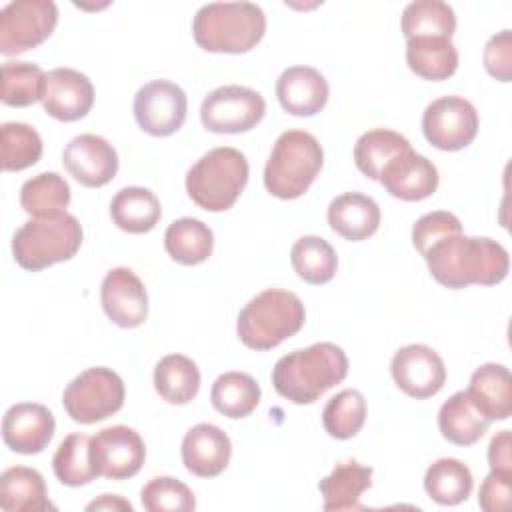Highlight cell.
I'll list each match as a JSON object with an SVG mask.
<instances>
[{"instance_id":"32","label":"cell","mask_w":512,"mask_h":512,"mask_svg":"<svg viewBox=\"0 0 512 512\" xmlns=\"http://www.w3.org/2000/svg\"><path fill=\"white\" fill-rule=\"evenodd\" d=\"M408 138L388 128L364 132L354 144V164L370 180H380L384 166L398 154L410 150Z\"/></svg>"},{"instance_id":"4","label":"cell","mask_w":512,"mask_h":512,"mask_svg":"<svg viewBox=\"0 0 512 512\" xmlns=\"http://www.w3.org/2000/svg\"><path fill=\"white\" fill-rule=\"evenodd\" d=\"M304 320V304L294 292L268 288L240 310L236 332L244 346L252 350H272L298 334Z\"/></svg>"},{"instance_id":"11","label":"cell","mask_w":512,"mask_h":512,"mask_svg":"<svg viewBox=\"0 0 512 512\" xmlns=\"http://www.w3.org/2000/svg\"><path fill=\"white\" fill-rule=\"evenodd\" d=\"M424 138L438 150L456 152L472 144L478 134V112L462 96H442L422 114Z\"/></svg>"},{"instance_id":"33","label":"cell","mask_w":512,"mask_h":512,"mask_svg":"<svg viewBox=\"0 0 512 512\" xmlns=\"http://www.w3.org/2000/svg\"><path fill=\"white\" fill-rule=\"evenodd\" d=\"M474 488L470 468L456 458H440L432 462L424 474L426 494L442 506L464 502Z\"/></svg>"},{"instance_id":"25","label":"cell","mask_w":512,"mask_h":512,"mask_svg":"<svg viewBox=\"0 0 512 512\" xmlns=\"http://www.w3.org/2000/svg\"><path fill=\"white\" fill-rule=\"evenodd\" d=\"M372 486V468L356 460L340 462L318 484L326 512L362 510L360 496Z\"/></svg>"},{"instance_id":"20","label":"cell","mask_w":512,"mask_h":512,"mask_svg":"<svg viewBox=\"0 0 512 512\" xmlns=\"http://www.w3.org/2000/svg\"><path fill=\"white\" fill-rule=\"evenodd\" d=\"M232 456V442L228 434L208 422L192 426L182 440V462L188 472L200 478H214L222 474Z\"/></svg>"},{"instance_id":"22","label":"cell","mask_w":512,"mask_h":512,"mask_svg":"<svg viewBox=\"0 0 512 512\" xmlns=\"http://www.w3.org/2000/svg\"><path fill=\"white\" fill-rule=\"evenodd\" d=\"M328 224L344 240H366L380 226V206L366 194L344 192L328 204Z\"/></svg>"},{"instance_id":"21","label":"cell","mask_w":512,"mask_h":512,"mask_svg":"<svg viewBox=\"0 0 512 512\" xmlns=\"http://www.w3.org/2000/svg\"><path fill=\"white\" fill-rule=\"evenodd\" d=\"M328 82L312 66H290L276 80V98L292 116H314L328 102Z\"/></svg>"},{"instance_id":"46","label":"cell","mask_w":512,"mask_h":512,"mask_svg":"<svg viewBox=\"0 0 512 512\" xmlns=\"http://www.w3.org/2000/svg\"><path fill=\"white\" fill-rule=\"evenodd\" d=\"M86 510H126L132 512V504L128 500H124L118 494H102L98 500L90 502L86 506Z\"/></svg>"},{"instance_id":"30","label":"cell","mask_w":512,"mask_h":512,"mask_svg":"<svg viewBox=\"0 0 512 512\" xmlns=\"http://www.w3.org/2000/svg\"><path fill=\"white\" fill-rule=\"evenodd\" d=\"M154 388L168 404H188L200 390V370L184 354H168L154 368Z\"/></svg>"},{"instance_id":"24","label":"cell","mask_w":512,"mask_h":512,"mask_svg":"<svg viewBox=\"0 0 512 512\" xmlns=\"http://www.w3.org/2000/svg\"><path fill=\"white\" fill-rule=\"evenodd\" d=\"M0 508L4 512L56 510L42 474L28 466H12L0 474Z\"/></svg>"},{"instance_id":"45","label":"cell","mask_w":512,"mask_h":512,"mask_svg":"<svg viewBox=\"0 0 512 512\" xmlns=\"http://www.w3.org/2000/svg\"><path fill=\"white\" fill-rule=\"evenodd\" d=\"M510 430H500L492 436L488 446V464L490 470L512 474V454H510Z\"/></svg>"},{"instance_id":"9","label":"cell","mask_w":512,"mask_h":512,"mask_svg":"<svg viewBox=\"0 0 512 512\" xmlns=\"http://www.w3.org/2000/svg\"><path fill=\"white\" fill-rule=\"evenodd\" d=\"M58 24L52 0H16L0 10V54L16 56L42 44Z\"/></svg>"},{"instance_id":"17","label":"cell","mask_w":512,"mask_h":512,"mask_svg":"<svg viewBox=\"0 0 512 512\" xmlns=\"http://www.w3.org/2000/svg\"><path fill=\"white\" fill-rule=\"evenodd\" d=\"M56 430L52 412L38 402H18L10 406L2 418L4 444L18 454L42 452Z\"/></svg>"},{"instance_id":"26","label":"cell","mask_w":512,"mask_h":512,"mask_svg":"<svg viewBox=\"0 0 512 512\" xmlns=\"http://www.w3.org/2000/svg\"><path fill=\"white\" fill-rule=\"evenodd\" d=\"M490 420L476 408L466 390L452 394L438 412L442 436L456 446L476 444L488 430Z\"/></svg>"},{"instance_id":"29","label":"cell","mask_w":512,"mask_h":512,"mask_svg":"<svg viewBox=\"0 0 512 512\" xmlns=\"http://www.w3.org/2000/svg\"><path fill=\"white\" fill-rule=\"evenodd\" d=\"M164 248L174 262L196 266L210 258L214 234L198 218H178L164 232Z\"/></svg>"},{"instance_id":"23","label":"cell","mask_w":512,"mask_h":512,"mask_svg":"<svg viewBox=\"0 0 512 512\" xmlns=\"http://www.w3.org/2000/svg\"><path fill=\"white\" fill-rule=\"evenodd\" d=\"M468 396L490 420H508L512 414V376L504 364L488 362L470 376Z\"/></svg>"},{"instance_id":"27","label":"cell","mask_w":512,"mask_h":512,"mask_svg":"<svg viewBox=\"0 0 512 512\" xmlns=\"http://www.w3.org/2000/svg\"><path fill=\"white\" fill-rule=\"evenodd\" d=\"M406 64L424 80H448L458 68V50L448 38L420 36L406 40Z\"/></svg>"},{"instance_id":"19","label":"cell","mask_w":512,"mask_h":512,"mask_svg":"<svg viewBox=\"0 0 512 512\" xmlns=\"http://www.w3.org/2000/svg\"><path fill=\"white\" fill-rule=\"evenodd\" d=\"M438 180L436 166L410 148L384 166L378 182L390 196L404 202H418L436 192Z\"/></svg>"},{"instance_id":"39","label":"cell","mask_w":512,"mask_h":512,"mask_svg":"<svg viewBox=\"0 0 512 512\" xmlns=\"http://www.w3.org/2000/svg\"><path fill=\"white\" fill-rule=\"evenodd\" d=\"M366 422V398L362 392L348 388L328 400L322 410L324 430L336 440L356 436Z\"/></svg>"},{"instance_id":"40","label":"cell","mask_w":512,"mask_h":512,"mask_svg":"<svg viewBox=\"0 0 512 512\" xmlns=\"http://www.w3.org/2000/svg\"><path fill=\"white\" fill-rule=\"evenodd\" d=\"M2 134V170L20 172L34 166L42 156L40 134L24 122H4Z\"/></svg>"},{"instance_id":"42","label":"cell","mask_w":512,"mask_h":512,"mask_svg":"<svg viewBox=\"0 0 512 512\" xmlns=\"http://www.w3.org/2000/svg\"><path fill=\"white\" fill-rule=\"evenodd\" d=\"M456 232H462V224L458 216L446 210H434L420 216L412 226V244L424 256L434 242Z\"/></svg>"},{"instance_id":"18","label":"cell","mask_w":512,"mask_h":512,"mask_svg":"<svg viewBox=\"0 0 512 512\" xmlns=\"http://www.w3.org/2000/svg\"><path fill=\"white\" fill-rule=\"evenodd\" d=\"M94 104V86L90 78L74 68H54L46 74L42 108L60 122L84 118Z\"/></svg>"},{"instance_id":"5","label":"cell","mask_w":512,"mask_h":512,"mask_svg":"<svg viewBox=\"0 0 512 512\" xmlns=\"http://www.w3.org/2000/svg\"><path fill=\"white\" fill-rule=\"evenodd\" d=\"M324 164V150L306 130L282 132L264 166V186L280 200L300 198L316 180Z\"/></svg>"},{"instance_id":"10","label":"cell","mask_w":512,"mask_h":512,"mask_svg":"<svg viewBox=\"0 0 512 512\" xmlns=\"http://www.w3.org/2000/svg\"><path fill=\"white\" fill-rule=\"evenodd\" d=\"M266 114V100L260 92L230 84L212 90L200 106V120L208 132L240 134L252 130Z\"/></svg>"},{"instance_id":"3","label":"cell","mask_w":512,"mask_h":512,"mask_svg":"<svg viewBox=\"0 0 512 512\" xmlns=\"http://www.w3.org/2000/svg\"><path fill=\"white\" fill-rule=\"evenodd\" d=\"M266 32V14L252 2H210L192 20L196 44L206 52L244 54Z\"/></svg>"},{"instance_id":"7","label":"cell","mask_w":512,"mask_h":512,"mask_svg":"<svg viewBox=\"0 0 512 512\" xmlns=\"http://www.w3.org/2000/svg\"><path fill=\"white\" fill-rule=\"evenodd\" d=\"M82 244V226L72 214L32 218L12 236V254L28 272L44 270L76 256Z\"/></svg>"},{"instance_id":"1","label":"cell","mask_w":512,"mask_h":512,"mask_svg":"<svg viewBox=\"0 0 512 512\" xmlns=\"http://www.w3.org/2000/svg\"><path fill=\"white\" fill-rule=\"evenodd\" d=\"M424 260L432 278L450 290L472 284L494 286L510 270L508 252L500 242L486 236H464L462 232L434 242L426 250Z\"/></svg>"},{"instance_id":"36","label":"cell","mask_w":512,"mask_h":512,"mask_svg":"<svg viewBox=\"0 0 512 512\" xmlns=\"http://www.w3.org/2000/svg\"><path fill=\"white\" fill-rule=\"evenodd\" d=\"M290 262L298 278L312 286L326 284L338 268L336 250L320 236H302L290 250Z\"/></svg>"},{"instance_id":"37","label":"cell","mask_w":512,"mask_h":512,"mask_svg":"<svg viewBox=\"0 0 512 512\" xmlns=\"http://www.w3.org/2000/svg\"><path fill=\"white\" fill-rule=\"evenodd\" d=\"M52 468L56 478L64 486H86L98 478L90 460V436L72 432L68 434L52 456Z\"/></svg>"},{"instance_id":"12","label":"cell","mask_w":512,"mask_h":512,"mask_svg":"<svg viewBox=\"0 0 512 512\" xmlns=\"http://www.w3.org/2000/svg\"><path fill=\"white\" fill-rule=\"evenodd\" d=\"M90 460L98 476L110 480L132 478L146 460L144 440L124 424L102 428L90 436Z\"/></svg>"},{"instance_id":"8","label":"cell","mask_w":512,"mask_h":512,"mask_svg":"<svg viewBox=\"0 0 512 512\" xmlns=\"http://www.w3.org/2000/svg\"><path fill=\"white\" fill-rule=\"evenodd\" d=\"M124 382L106 366L80 372L64 390L62 404L66 414L78 424H96L116 414L124 406Z\"/></svg>"},{"instance_id":"2","label":"cell","mask_w":512,"mask_h":512,"mask_svg":"<svg viewBox=\"0 0 512 512\" xmlns=\"http://www.w3.org/2000/svg\"><path fill=\"white\" fill-rule=\"evenodd\" d=\"M348 374L346 352L332 342H316L282 356L272 368L274 390L294 402L312 404Z\"/></svg>"},{"instance_id":"6","label":"cell","mask_w":512,"mask_h":512,"mask_svg":"<svg viewBox=\"0 0 512 512\" xmlns=\"http://www.w3.org/2000/svg\"><path fill=\"white\" fill-rule=\"evenodd\" d=\"M248 160L230 146L212 148L186 174V192L196 206L224 212L234 206L248 184Z\"/></svg>"},{"instance_id":"41","label":"cell","mask_w":512,"mask_h":512,"mask_svg":"<svg viewBox=\"0 0 512 512\" xmlns=\"http://www.w3.org/2000/svg\"><path fill=\"white\" fill-rule=\"evenodd\" d=\"M140 502L148 512H190L196 508L194 492L172 476L148 480L140 492Z\"/></svg>"},{"instance_id":"14","label":"cell","mask_w":512,"mask_h":512,"mask_svg":"<svg viewBox=\"0 0 512 512\" xmlns=\"http://www.w3.org/2000/svg\"><path fill=\"white\" fill-rule=\"evenodd\" d=\"M390 372L396 386L416 400L432 398L446 382L444 360L426 344H408L396 350Z\"/></svg>"},{"instance_id":"28","label":"cell","mask_w":512,"mask_h":512,"mask_svg":"<svg viewBox=\"0 0 512 512\" xmlns=\"http://www.w3.org/2000/svg\"><path fill=\"white\" fill-rule=\"evenodd\" d=\"M110 216L120 230L128 234H144L158 224L162 208L152 190L128 186L114 194L110 202Z\"/></svg>"},{"instance_id":"43","label":"cell","mask_w":512,"mask_h":512,"mask_svg":"<svg viewBox=\"0 0 512 512\" xmlns=\"http://www.w3.org/2000/svg\"><path fill=\"white\" fill-rule=\"evenodd\" d=\"M484 68L486 72L500 80V82H510L512 78V34L510 30H502L494 36L484 46Z\"/></svg>"},{"instance_id":"15","label":"cell","mask_w":512,"mask_h":512,"mask_svg":"<svg viewBox=\"0 0 512 512\" xmlns=\"http://www.w3.org/2000/svg\"><path fill=\"white\" fill-rule=\"evenodd\" d=\"M62 164L82 186L100 188L116 176L118 154L106 138L96 134H80L66 144Z\"/></svg>"},{"instance_id":"16","label":"cell","mask_w":512,"mask_h":512,"mask_svg":"<svg viewBox=\"0 0 512 512\" xmlns=\"http://www.w3.org/2000/svg\"><path fill=\"white\" fill-rule=\"evenodd\" d=\"M106 316L120 328H136L148 318V294L142 280L124 266L112 268L100 286Z\"/></svg>"},{"instance_id":"34","label":"cell","mask_w":512,"mask_h":512,"mask_svg":"<svg viewBox=\"0 0 512 512\" xmlns=\"http://www.w3.org/2000/svg\"><path fill=\"white\" fill-rule=\"evenodd\" d=\"M70 204V186L56 172H42L20 188V206L32 218L58 216Z\"/></svg>"},{"instance_id":"38","label":"cell","mask_w":512,"mask_h":512,"mask_svg":"<svg viewBox=\"0 0 512 512\" xmlns=\"http://www.w3.org/2000/svg\"><path fill=\"white\" fill-rule=\"evenodd\" d=\"M46 74L38 64L10 60L2 64V102L6 106L24 108L42 100Z\"/></svg>"},{"instance_id":"13","label":"cell","mask_w":512,"mask_h":512,"mask_svg":"<svg viewBox=\"0 0 512 512\" xmlns=\"http://www.w3.org/2000/svg\"><path fill=\"white\" fill-rule=\"evenodd\" d=\"M134 118L150 136H170L178 132L186 120V92L170 80H152L134 96Z\"/></svg>"},{"instance_id":"31","label":"cell","mask_w":512,"mask_h":512,"mask_svg":"<svg viewBox=\"0 0 512 512\" xmlns=\"http://www.w3.org/2000/svg\"><path fill=\"white\" fill-rule=\"evenodd\" d=\"M260 386L246 372H224L220 374L210 390L212 406L226 418H246L260 404Z\"/></svg>"},{"instance_id":"35","label":"cell","mask_w":512,"mask_h":512,"mask_svg":"<svg viewBox=\"0 0 512 512\" xmlns=\"http://www.w3.org/2000/svg\"><path fill=\"white\" fill-rule=\"evenodd\" d=\"M400 28L406 40L420 36H438L450 40L456 30V14L446 2L416 0L404 8Z\"/></svg>"},{"instance_id":"44","label":"cell","mask_w":512,"mask_h":512,"mask_svg":"<svg viewBox=\"0 0 512 512\" xmlns=\"http://www.w3.org/2000/svg\"><path fill=\"white\" fill-rule=\"evenodd\" d=\"M510 492H512V474L490 470V474L484 478L480 486L478 504L486 512H504L510 506Z\"/></svg>"}]
</instances>
